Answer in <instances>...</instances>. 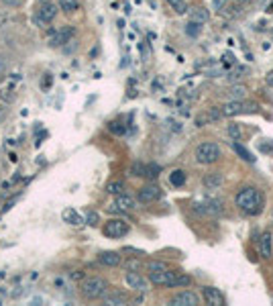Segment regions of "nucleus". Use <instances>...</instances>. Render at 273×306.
I'll return each mask as SVG.
<instances>
[{"mask_svg":"<svg viewBox=\"0 0 273 306\" xmlns=\"http://www.w3.org/2000/svg\"><path fill=\"white\" fill-rule=\"evenodd\" d=\"M263 194L259 192L255 186H247V188H243L239 194H237V206L241 208V211L245 214H249V216H255L263 211Z\"/></svg>","mask_w":273,"mask_h":306,"instance_id":"f257e3e1","label":"nucleus"},{"mask_svg":"<svg viewBox=\"0 0 273 306\" xmlns=\"http://www.w3.org/2000/svg\"><path fill=\"white\" fill-rule=\"evenodd\" d=\"M106 288L108 284L102 280V277H84L82 280V286H80V292L84 298H100L106 294Z\"/></svg>","mask_w":273,"mask_h":306,"instance_id":"f03ea898","label":"nucleus"},{"mask_svg":"<svg viewBox=\"0 0 273 306\" xmlns=\"http://www.w3.org/2000/svg\"><path fill=\"white\" fill-rule=\"evenodd\" d=\"M220 159V147L212 141H206V143H200L196 147V161L198 163H204V165H210V163H216Z\"/></svg>","mask_w":273,"mask_h":306,"instance_id":"7ed1b4c3","label":"nucleus"},{"mask_svg":"<svg viewBox=\"0 0 273 306\" xmlns=\"http://www.w3.org/2000/svg\"><path fill=\"white\" fill-rule=\"evenodd\" d=\"M259 106L257 102H251V100H230L226 104L220 106V113L222 117H237V115H245V113H255Z\"/></svg>","mask_w":273,"mask_h":306,"instance_id":"20e7f679","label":"nucleus"},{"mask_svg":"<svg viewBox=\"0 0 273 306\" xmlns=\"http://www.w3.org/2000/svg\"><path fill=\"white\" fill-rule=\"evenodd\" d=\"M194 211L198 214H204V216H220L224 213V204H222V200H218V198H208L204 202H196Z\"/></svg>","mask_w":273,"mask_h":306,"instance_id":"39448f33","label":"nucleus"},{"mask_svg":"<svg viewBox=\"0 0 273 306\" xmlns=\"http://www.w3.org/2000/svg\"><path fill=\"white\" fill-rule=\"evenodd\" d=\"M129 231H131L129 222H125L122 218H110V220H106L102 233L106 235V237H110V239H120V237H125Z\"/></svg>","mask_w":273,"mask_h":306,"instance_id":"423d86ee","label":"nucleus"},{"mask_svg":"<svg viewBox=\"0 0 273 306\" xmlns=\"http://www.w3.org/2000/svg\"><path fill=\"white\" fill-rule=\"evenodd\" d=\"M74 35V27H61V29H55V31H49V37H47V43L51 47H63L65 43H70V39Z\"/></svg>","mask_w":273,"mask_h":306,"instance_id":"0eeeda50","label":"nucleus"},{"mask_svg":"<svg viewBox=\"0 0 273 306\" xmlns=\"http://www.w3.org/2000/svg\"><path fill=\"white\" fill-rule=\"evenodd\" d=\"M136 198H139V202L143 204H151V202H157L161 198V188L157 184H147L139 190V194H136Z\"/></svg>","mask_w":273,"mask_h":306,"instance_id":"6e6552de","label":"nucleus"},{"mask_svg":"<svg viewBox=\"0 0 273 306\" xmlns=\"http://www.w3.org/2000/svg\"><path fill=\"white\" fill-rule=\"evenodd\" d=\"M57 12H59V6H55L53 2H47V4H43V6L37 10L35 21H37L39 25H47V23H51L53 19L57 17Z\"/></svg>","mask_w":273,"mask_h":306,"instance_id":"1a4fd4ad","label":"nucleus"},{"mask_svg":"<svg viewBox=\"0 0 273 306\" xmlns=\"http://www.w3.org/2000/svg\"><path fill=\"white\" fill-rule=\"evenodd\" d=\"M171 304L173 306H198L200 304V298H198L196 292L184 290V292H180V294H175L171 298Z\"/></svg>","mask_w":273,"mask_h":306,"instance_id":"9d476101","label":"nucleus"},{"mask_svg":"<svg viewBox=\"0 0 273 306\" xmlns=\"http://www.w3.org/2000/svg\"><path fill=\"white\" fill-rule=\"evenodd\" d=\"M202 296H204V300H206V304H210V306H222L224 304V296H222V292L218 290V288H214V286H206L202 290Z\"/></svg>","mask_w":273,"mask_h":306,"instance_id":"9b49d317","label":"nucleus"},{"mask_svg":"<svg viewBox=\"0 0 273 306\" xmlns=\"http://www.w3.org/2000/svg\"><path fill=\"white\" fill-rule=\"evenodd\" d=\"M125 280H127L129 288H133V290H139V292H145V290H147V286H149L145 277H143L139 272H133V270H129V272H127Z\"/></svg>","mask_w":273,"mask_h":306,"instance_id":"f8f14e48","label":"nucleus"},{"mask_svg":"<svg viewBox=\"0 0 273 306\" xmlns=\"http://www.w3.org/2000/svg\"><path fill=\"white\" fill-rule=\"evenodd\" d=\"M259 251H261L263 259H271V255H273V237H271V233L261 235V239H259Z\"/></svg>","mask_w":273,"mask_h":306,"instance_id":"ddd939ff","label":"nucleus"},{"mask_svg":"<svg viewBox=\"0 0 273 306\" xmlns=\"http://www.w3.org/2000/svg\"><path fill=\"white\" fill-rule=\"evenodd\" d=\"M222 174L220 172H210V174H206L202 178V184H204V188L206 190H218L222 186Z\"/></svg>","mask_w":273,"mask_h":306,"instance_id":"4468645a","label":"nucleus"},{"mask_svg":"<svg viewBox=\"0 0 273 306\" xmlns=\"http://www.w3.org/2000/svg\"><path fill=\"white\" fill-rule=\"evenodd\" d=\"M169 288H177V286H190V275L180 274V272H171L167 270V284Z\"/></svg>","mask_w":273,"mask_h":306,"instance_id":"2eb2a0df","label":"nucleus"},{"mask_svg":"<svg viewBox=\"0 0 273 306\" xmlns=\"http://www.w3.org/2000/svg\"><path fill=\"white\" fill-rule=\"evenodd\" d=\"M98 259H100L102 266H108V268H116V266H120V261H122L120 253H116V251H102L98 255Z\"/></svg>","mask_w":273,"mask_h":306,"instance_id":"dca6fc26","label":"nucleus"},{"mask_svg":"<svg viewBox=\"0 0 273 306\" xmlns=\"http://www.w3.org/2000/svg\"><path fill=\"white\" fill-rule=\"evenodd\" d=\"M210 19V12L206 8H202V6H196V8H190V21H194V23H200L204 25Z\"/></svg>","mask_w":273,"mask_h":306,"instance_id":"f3484780","label":"nucleus"},{"mask_svg":"<svg viewBox=\"0 0 273 306\" xmlns=\"http://www.w3.org/2000/svg\"><path fill=\"white\" fill-rule=\"evenodd\" d=\"M220 117H222L220 108H210L208 113H204V115H200V117L196 119V124H198V127H202L204 122H210V121H218Z\"/></svg>","mask_w":273,"mask_h":306,"instance_id":"a211bd4d","label":"nucleus"},{"mask_svg":"<svg viewBox=\"0 0 273 306\" xmlns=\"http://www.w3.org/2000/svg\"><path fill=\"white\" fill-rule=\"evenodd\" d=\"M114 206H118L120 211H133V208H135V198L129 196V194H118Z\"/></svg>","mask_w":273,"mask_h":306,"instance_id":"6ab92c4d","label":"nucleus"},{"mask_svg":"<svg viewBox=\"0 0 273 306\" xmlns=\"http://www.w3.org/2000/svg\"><path fill=\"white\" fill-rule=\"evenodd\" d=\"M61 216H63L65 222H70V225H82V222H84V218H82L74 208H65V211L61 213Z\"/></svg>","mask_w":273,"mask_h":306,"instance_id":"aec40b11","label":"nucleus"},{"mask_svg":"<svg viewBox=\"0 0 273 306\" xmlns=\"http://www.w3.org/2000/svg\"><path fill=\"white\" fill-rule=\"evenodd\" d=\"M167 4L171 6V10L175 15H186V12H190V6H188L186 0H167Z\"/></svg>","mask_w":273,"mask_h":306,"instance_id":"412c9836","label":"nucleus"},{"mask_svg":"<svg viewBox=\"0 0 273 306\" xmlns=\"http://www.w3.org/2000/svg\"><path fill=\"white\" fill-rule=\"evenodd\" d=\"M104 302H106L108 306H120V304L127 302V296L122 294V292H112L110 296H104Z\"/></svg>","mask_w":273,"mask_h":306,"instance_id":"4be33fe9","label":"nucleus"},{"mask_svg":"<svg viewBox=\"0 0 273 306\" xmlns=\"http://www.w3.org/2000/svg\"><path fill=\"white\" fill-rule=\"evenodd\" d=\"M169 182H171V186H175V188L184 186V184H186V172H184V170H173V172L169 174Z\"/></svg>","mask_w":273,"mask_h":306,"instance_id":"5701e85b","label":"nucleus"},{"mask_svg":"<svg viewBox=\"0 0 273 306\" xmlns=\"http://www.w3.org/2000/svg\"><path fill=\"white\" fill-rule=\"evenodd\" d=\"M80 8L78 0H59V10L65 12V15H72V12H76Z\"/></svg>","mask_w":273,"mask_h":306,"instance_id":"b1692460","label":"nucleus"},{"mask_svg":"<svg viewBox=\"0 0 273 306\" xmlns=\"http://www.w3.org/2000/svg\"><path fill=\"white\" fill-rule=\"evenodd\" d=\"M247 86H243V84H235L233 88H230V98H233V100H243L245 98V96H247Z\"/></svg>","mask_w":273,"mask_h":306,"instance_id":"393cba45","label":"nucleus"},{"mask_svg":"<svg viewBox=\"0 0 273 306\" xmlns=\"http://www.w3.org/2000/svg\"><path fill=\"white\" fill-rule=\"evenodd\" d=\"M108 131H110L112 135H125L127 133V124L125 122H122V121H110V122H108Z\"/></svg>","mask_w":273,"mask_h":306,"instance_id":"a878e982","label":"nucleus"},{"mask_svg":"<svg viewBox=\"0 0 273 306\" xmlns=\"http://www.w3.org/2000/svg\"><path fill=\"white\" fill-rule=\"evenodd\" d=\"M122 190H125V184H122L120 180H110V182L106 184V192L108 194H114V196L122 194Z\"/></svg>","mask_w":273,"mask_h":306,"instance_id":"bb28decb","label":"nucleus"},{"mask_svg":"<svg viewBox=\"0 0 273 306\" xmlns=\"http://www.w3.org/2000/svg\"><path fill=\"white\" fill-rule=\"evenodd\" d=\"M159 174H161V165H157V163H149V165H145V176H143V178L157 180Z\"/></svg>","mask_w":273,"mask_h":306,"instance_id":"cd10ccee","label":"nucleus"},{"mask_svg":"<svg viewBox=\"0 0 273 306\" xmlns=\"http://www.w3.org/2000/svg\"><path fill=\"white\" fill-rule=\"evenodd\" d=\"M233 147H235V151L239 153V155H241V157H243L245 161H255V157H253V153H251L249 149H245V147H243V145H241L239 141H233Z\"/></svg>","mask_w":273,"mask_h":306,"instance_id":"c85d7f7f","label":"nucleus"},{"mask_svg":"<svg viewBox=\"0 0 273 306\" xmlns=\"http://www.w3.org/2000/svg\"><path fill=\"white\" fill-rule=\"evenodd\" d=\"M147 270H149V274H157V272H165L169 268H167V263H163V261H149Z\"/></svg>","mask_w":273,"mask_h":306,"instance_id":"c756f323","label":"nucleus"},{"mask_svg":"<svg viewBox=\"0 0 273 306\" xmlns=\"http://www.w3.org/2000/svg\"><path fill=\"white\" fill-rule=\"evenodd\" d=\"M200 29H202L200 23H194V21H190V23L186 25V33H188L190 37H198V35H200Z\"/></svg>","mask_w":273,"mask_h":306,"instance_id":"7c9ffc66","label":"nucleus"},{"mask_svg":"<svg viewBox=\"0 0 273 306\" xmlns=\"http://www.w3.org/2000/svg\"><path fill=\"white\" fill-rule=\"evenodd\" d=\"M86 222H88L90 227H96L98 222H100V214H98L96 211H88V213H86Z\"/></svg>","mask_w":273,"mask_h":306,"instance_id":"2f4dec72","label":"nucleus"},{"mask_svg":"<svg viewBox=\"0 0 273 306\" xmlns=\"http://www.w3.org/2000/svg\"><path fill=\"white\" fill-rule=\"evenodd\" d=\"M228 135L233 137L235 141H239V139L243 137V131H241V127H239V124H235V122H233V124H228Z\"/></svg>","mask_w":273,"mask_h":306,"instance_id":"473e14b6","label":"nucleus"},{"mask_svg":"<svg viewBox=\"0 0 273 306\" xmlns=\"http://www.w3.org/2000/svg\"><path fill=\"white\" fill-rule=\"evenodd\" d=\"M131 176H145V165L143 163H135L131 168Z\"/></svg>","mask_w":273,"mask_h":306,"instance_id":"72a5a7b5","label":"nucleus"},{"mask_svg":"<svg viewBox=\"0 0 273 306\" xmlns=\"http://www.w3.org/2000/svg\"><path fill=\"white\" fill-rule=\"evenodd\" d=\"M127 266H129V270H133V272H139V268H141V261H139V259H131V261L127 263Z\"/></svg>","mask_w":273,"mask_h":306,"instance_id":"f704fd0d","label":"nucleus"},{"mask_svg":"<svg viewBox=\"0 0 273 306\" xmlns=\"http://www.w3.org/2000/svg\"><path fill=\"white\" fill-rule=\"evenodd\" d=\"M70 277H72V280H84V272H82V270H76V272H72L70 274Z\"/></svg>","mask_w":273,"mask_h":306,"instance_id":"c9c22d12","label":"nucleus"},{"mask_svg":"<svg viewBox=\"0 0 273 306\" xmlns=\"http://www.w3.org/2000/svg\"><path fill=\"white\" fill-rule=\"evenodd\" d=\"M17 200H19V196H15V198H10V200H8L6 204H4V208H2V213H8V211H10V208H12V204H15Z\"/></svg>","mask_w":273,"mask_h":306,"instance_id":"e433bc0d","label":"nucleus"},{"mask_svg":"<svg viewBox=\"0 0 273 306\" xmlns=\"http://www.w3.org/2000/svg\"><path fill=\"white\" fill-rule=\"evenodd\" d=\"M226 6V0H214V8L216 10H222Z\"/></svg>","mask_w":273,"mask_h":306,"instance_id":"4c0bfd02","label":"nucleus"},{"mask_svg":"<svg viewBox=\"0 0 273 306\" xmlns=\"http://www.w3.org/2000/svg\"><path fill=\"white\" fill-rule=\"evenodd\" d=\"M25 0H4V4H10V6H21Z\"/></svg>","mask_w":273,"mask_h":306,"instance_id":"58836bf2","label":"nucleus"},{"mask_svg":"<svg viewBox=\"0 0 273 306\" xmlns=\"http://www.w3.org/2000/svg\"><path fill=\"white\" fill-rule=\"evenodd\" d=\"M125 253H136V255H145L143 251H139V249H133V247H125Z\"/></svg>","mask_w":273,"mask_h":306,"instance_id":"ea45409f","label":"nucleus"},{"mask_svg":"<svg viewBox=\"0 0 273 306\" xmlns=\"http://www.w3.org/2000/svg\"><path fill=\"white\" fill-rule=\"evenodd\" d=\"M265 82H267V86H271V88H273V69H271V72L265 76Z\"/></svg>","mask_w":273,"mask_h":306,"instance_id":"a19ab883","label":"nucleus"},{"mask_svg":"<svg viewBox=\"0 0 273 306\" xmlns=\"http://www.w3.org/2000/svg\"><path fill=\"white\" fill-rule=\"evenodd\" d=\"M49 84H51V74H45V80H43V88L47 90V88H49Z\"/></svg>","mask_w":273,"mask_h":306,"instance_id":"79ce46f5","label":"nucleus"},{"mask_svg":"<svg viewBox=\"0 0 273 306\" xmlns=\"http://www.w3.org/2000/svg\"><path fill=\"white\" fill-rule=\"evenodd\" d=\"M224 63H233V55L230 53H224Z\"/></svg>","mask_w":273,"mask_h":306,"instance_id":"37998d69","label":"nucleus"},{"mask_svg":"<svg viewBox=\"0 0 273 306\" xmlns=\"http://www.w3.org/2000/svg\"><path fill=\"white\" fill-rule=\"evenodd\" d=\"M237 4H247V2H251V0H235Z\"/></svg>","mask_w":273,"mask_h":306,"instance_id":"c03bdc74","label":"nucleus"},{"mask_svg":"<svg viewBox=\"0 0 273 306\" xmlns=\"http://www.w3.org/2000/svg\"><path fill=\"white\" fill-rule=\"evenodd\" d=\"M41 2H43V4H47V2H53V0H41Z\"/></svg>","mask_w":273,"mask_h":306,"instance_id":"a18cd8bd","label":"nucleus"}]
</instances>
